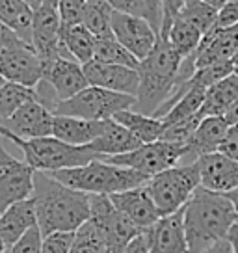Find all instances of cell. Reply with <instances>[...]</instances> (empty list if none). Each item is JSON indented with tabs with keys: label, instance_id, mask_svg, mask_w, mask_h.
I'll return each instance as SVG.
<instances>
[{
	"label": "cell",
	"instance_id": "1",
	"mask_svg": "<svg viewBox=\"0 0 238 253\" xmlns=\"http://www.w3.org/2000/svg\"><path fill=\"white\" fill-rule=\"evenodd\" d=\"M32 198L43 237L58 231H77L91 216L89 194L67 186L47 171H36Z\"/></svg>",
	"mask_w": 238,
	"mask_h": 253
},
{
	"label": "cell",
	"instance_id": "2",
	"mask_svg": "<svg viewBox=\"0 0 238 253\" xmlns=\"http://www.w3.org/2000/svg\"><path fill=\"white\" fill-rule=\"evenodd\" d=\"M237 209L227 194L199 186L184 205V231L188 253H205L225 240L237 223Z\"/></svg>",
	"mask_w": 238,
	"mask_h": 253
},
{
	"label": "cell",
	"instance_id": "3",
	"mask_svg": "<svg viewBox=\"0 0 238 253\" xmlns=\"http://www.w3.org/2000/svg\"><path fill=\"white\" fill-rule=\"evenodd\" d=\"M183 56L171 43L159 36V41L151 54L140 62V87L136 93L134 110L155 116L171 99L179 87V71L183 65Z\"/></svg>",
	"mask_w": 238,
	"mask_h": 253
},
{
	"label": "cell",
	"instance_id": "4",
	"mask_svg": "<svg viewBox=\"0 0 238 253\" xmlns=\"http://www.w3.org/2000/svg\"><path fill=\"white\" fill-rule=\"evenodd\" d=\"M0 136L8 138L23 151L24 160L36 169V171H58L67 168L86 166L93 160H103L89 145H71L62 142L56 136L45 138H21V136L9 132L6 126L0 125Z\"/></svg>",
	"mask_w": 238,
	"mask_h": 253
},
{
	"label": "cell",
	"instance_id": "5",
	"mask_svg": "<svg viewBox=\"0 0 238 253\" xmlns=\"http://www.w3.org/2000/svg\"><path fill=\"white\" fill-rule=\"evenodd\" d=\"M52 175L71 188L99 196H112L149 182L147 175L106 160H93L86 166L58 169L52 171Z\"/></svg>",
	"mask_w": 238,
	"mask_h": 253
},
{
	"label": "cell",
	"instance_id": "6",
	"mask_svg": "<svg viewBox=\"0 0 238 253\" xmlns=\"http://www.w3.org/2000/svg\"><path fill=\"white\" fill-rule=\"evenodd\" d=\"M147 186L162 216L181 211L190 201L194 192L201 186L198 160L188 164H177L153 175Z\"/></svg>",
	"mask_w": 238,
	"mask_h": 253
},
{
	"label": "cell",
	"instance_id": "7",
	"mask_svg": "<svg viewBox=\"0 0 238 253\" xmlns=\"http://www.w3.org/2000/svg\"><path fill=\"white\" fill-rule=\"evenodd\" d=\"M136 97L128 93H119L104 87L87 86L82 91L54 104V116H73V118L104 121L112 119L118 112L134 108Z\"/></svg>",
	"mask_w": 238,
	"mask_h": 253
},
{
	"label": "cell",
	"instance_id": "8",
	"mask_svg": "<svg viewBox=\"0 0 238 253\" xmlns=\"http://www.w3.org/2000/svg\"><path fill=\"white\" fill-rule=\"evenodd\" d=\"M184 158H186V143L157 140V142L142 143L138 149L123 153V155H116V157H108L104 160L118 164V166L132 168L151 179L153 175L160 173L167 168L177 166Z\"/></svg>",
	"mask_w": 238,
	"mask_h": 253
},
{
	"label": "cell",
	"instance_id": "9",
	"mask_svg": "<svg viewBox=\"0 0 238 253\" xmlns=\"http://www.w3.org/2000/svg\"><path fill=\"white\" fill-rule=\"evenodd\" d=\"M89 205H91L89 218L95 221L110 253H121L130 240H134L140 233H143L112 203L110 196L89 194Z\"/></svg>",
	"mask_w": 238,
	"mask_h": 253
},
{
	"label": "cell",
	"instance_id": "10",
	"mask_svg": "<svg viewBox=\"0 0 238 253\" xmlns=\"http://www.w3.org/2000/svg\"><path fill=\"white\" fill-rule=\"evenodd\" d=\"M34 177L36 169L26 160L11 157L0 136V212L17 201L32 198Z\"/></svg>",
	"mask_w": 238,
	"mask_h": 253
},
{
	"label": "cell",
	"instance_id": "11",
	"mask_svg": "<svg viewBox=\"0 0 238 253\" xmlns=\"http://www.w3.org/2000/svg\"><path fill=\"white\" fill-rule=\"evenodd\" d=\"M112 32H114V38L128 52H132L140 62L151 54V50L159 41V32L153 28L149 21H145L142 17L121 13L116 9L112 15Z\"/></svg>",
	"mask_w": 238,
	"mask_h": 253
},
{
	"label": "cell",
	"instance_id": "12",
	"mask_svg": "<svg viewBox=\"0 0 238 253\" xmlns=\"http://www.w3.org/2000/svg\"><path fill=\"white\" fill-rule=\"evenodd\" d=\"M0 75L8 82L36 87L43 79V60L32 45L0 47Z\"/></svg>",
	"mask_w": 238,
	"mask_h": 253
},
{
	"label": "cell",
	"instance_id": "13",
	"mask_svg": "<svg viewBox=\"0 0 238 253\" xmlns=\"http://www.w3.org/2000/svg\"><path fill=\"white\" fill-rule=\"evenodd\" d=\"M32 47L43 62L52 60L56 56L69 58L62 43V19L56 6L43 2L40 8L34 9Z\"/></svg>",
	"mask_w": 238,
	"mask_h": 253
},
{
	"label": "cell",
	"instance_id": "14",
	"mask_svg": "<svg viewBox=\"0 0 238 253\" xmlns=\"http://www.w3.org/2000/svg\"><path fill=\"white\" fill-rule=\"evenodd\" d=\"M41 80H45L54 89L58 103L71 99L84 87L89 86L86 73H84V65L65 56H56L52 60L43 62V79Z\"/></svg>",
	"mask_w": 238,
	"mask_h": 253
},
{
	"label": "cell",
	"instance_id": "15",
	"mask_svg": "<svg viewBox=\"0 0 238 253\" xmlns=\"http://www.w3.org/2000/svg\"><path fill=\"white\" fill-rule=\"evenodd\" d=\"M0 125L21 138H45L54 132V112L40 101H28Z\"/></svg>",
	"mask_w": 238,
	"mask_h": 253
},
{
	"label": "cell",
	"instance_id": "16",
	"mask_svg": "<svg viewBox=\"0 0 238 253\" xmlns=\"http://www.w3.org/2000/svg\"><path fill=\"white\" fill-rule=\"evenodd\" d=\"M110 199L112 203L142 231L149 229L151 225H155L162 218V214H160L159 207L155 203L147 184L112 194Z\"/></svg>",
	"mask_w": 238,
	"mask_h": 253
},
{
	"label": "cell",
	"instance_id": "17",
	"mask_svg": "<svg viewBox=\"0 0 238 253\" xmlns=\"http://www.w3.org/2000/svg\"><path fill=\"white\" fill-rule=\"evenodd\" d=\"M84 73L89 86L104 87L119 93L134 95L140 87V73L134 67L127 65H116V63H103L91 60L84 63Z\"/></svg>",
	"mask_w": 238,
	"mask_h": 253
},
{
	"label": "cell",
	"instance_id": "18",
	"mask_svg": "<svg viewBox=\"0 0 238 253\" xmlns=\"http://www.w3.org/2000/svg\"><path fill=\"white\" fill-rule=\"evenodd\" d=\"M238 52V24L227 28H212L205 34L201 45L194 52L196 69H203L216 63L233 62Z\"/></svg>",
	"mask_w": 238,
	"mask_h": 253
},
{
	"label": "cell",
	"instance_id": "19",
	"mask_svg": "<svg viewBox=\"0 0 238 253\" xmlns=\"http://www.w3.org/2000/svg\"><path fill=\"white\" fill-rule=\"evenodd\" d=\"M149 253H188L184 231V207L173 214L162 216L155 225L145 229Z\"/></svg>",
	"mask_w": 238,
	"mask_h": 253
},
{
	"label": "cell",
	"instance_id": "20",
	"mask_svg": "<svg viewBox=\"0 0 238 253\" xmlns=\"http://www.w3.org/2000/svg\"><path fill=\"white\" fill-rule=\"evenodd\" d=\"M201 186L218 194H229L238 188V160L220 151L198 158Z\"/></svg>",
	"mask_w": 238,
	"mask_h": 253
},
{
	"label": "cell",
	"instance_id": "21",
	"mask_svg": "<svg viewBox=\"0 0 238 253\" xmlns=\"http://www.w3.org/2000/svg\"><path fill=\"white\" fill-rule=\"evenodd\" d=\"M229 130V123L225 116H208L203 118L196 132L186 143V158L188 162H196L199 157L220 151L223 138Z\"/></svg>",
	"mask_w": 238,
	"mask_h": 253
},
{
	"label": "cell",
	"instance_id": "22",
	"mask_svg": "<svg viewBox=\"0 0 238 253\" xmlns=\"http://www.w3.org/2000/svg\"><path fill=\"white\" fill-rule=\"evenodd\" d=\"M34 225H38L34 198L17 201L13 205H9L4 212H0V233L8 248H11Z\"/></svg>",
	"mask_w": 238,
	"mask_h": 253
},
{
	"label": "cell",
	"instance_id": "23",
	"mask_svg": "<svg viewBox=\"0 0 238 253\" xmlns=\"http://www.w3.org/2000/svg\"><path fill=\"white\" fill-rule=\"evenodd\" d=\"M142 143V140L136 138L127 126H123L112 118L104 121L103 132L89 143V147L95 151L97 155H101L104 160L108 157H116V155H123V153L138 149Z\"/></svg>",
	"mask_w": 238,
	"mask_h": 253
},
{
	"label": "cell",
	"instance_id": "24",
	"mask_svg": "<svg viewBox=\"0 0 238 253\" xmlns=\"http://www.w3.org/2000/svg\"><path fill=\"white\" fill-rule=\"evenodd\" d=\"M104 121H91V119L73 118V116H54L52 136L71 145H89L103 132Z\"/></svg>",
	"mask_w": 238,
	"mask_h": 253
},
{
	"label": "cell",
	"instance_id": "25",
	"mask_svg": "<svg viewBox=\"0 0 238 253\" xmlns=\"http://www.w3.org/2000/svg\"><path fill=\"white\" fill-rule=\"evenodd\" d=\"M238 99V73H231L225 79L214 82L206 89L205 103L201 106V118L225 116L233 103Z\"/></svg>",
	"mask_w": 238,
	"mask_h": 253
},
{
	"label": "cell",
	"instance_id": "26",
	"mask_svg": "<svg viewBox=\"0 0 238 253\" xmlns=\"http://www.w3.org/2000/svg\"><path fill=\"white\" fill-rule=\"evenodd\" d=\"M0 21L28 45H32L34 8L26 0H0Z\"/></svg>",
	"mask_w": 238,
	"mask_h": 253
},
{
	"label": "cell",
	"instance_id": "27",
	"mask_svg": "<svg viewBox=\"0 0 238 253\" xmlns=\"http://www.w3.org/2000/svg\"><path fill=\"white\" fill-rule=\"evenodd\" d=\"M97 38L93 32H89L84 24L75 26H62V43L67 56L77 60L79 63H87L95 58Z\"/></svg>",
	"mask_w": 238,
	"mask_h": 253
},
{
	"label": "cell",
	"instance_id": "28",
	"mask_svg": "<svg viewBox=\"0 0 238 253\" xmlns=\"http://www.w3.org/2000/svg\"><path fill=\"white\" fill-rule=\"evenodd\" d=\"M114 119L123 126H127L128 130L136 138H140L143 143L160 140L162 134H164V128H166V123L160 118H155V116H149V114H142V112L134 110V108L118 112L114 116Z\"/></svg>",
	"mask_w": 238,
	"mask_h": 253
},
{
	"label": "cell",
	"instance_id": "29",
	"mask_svg": "<svg viewBox=\"0 0 238 253\" xmlns=\"http://www.w3.org/2000/svg\"><path fill=\"white\" fill-rule=\"evenodd\" d=\"M203 38H205V34H203L201 28H198L190 21H186L184 17L177 15L164 40L169 41L171 47L183 56V58H188V56H192L198 50Z\"/></svg>",
	"mask_w": 238,
	"mask_h": 253
},
{
	"label": "cell",
	"instance_id": "30",
	"mask_svg": "<svg viewBox=\"0 0 238 253\" xmlns=\"http://www.w3.org/2000/svg\"><path fill=\"white\" fill-rule=\"evenodd\" d=\"M112 15L114 8L108 0H87L86 13H84V26L89 32H93L99 40L103 38H114L112 32Z\"/></svg>",
	"mask_w": 238,
	"mask_h": 253
},
{
	"label": "cell",
	"instance_id": "31",
	"mask_svg": "<svg viewBox=\"0 0 238 253\" xmlns=\"http://www.w3.org/2000/svg\"><path fill=\"white\" fill-rule=\"evenodd\" d=\"M28 101H40L36 87L21 86L15 82H6L0 86V121L11 118Z\"/></svg>",
	"mask_w": 238,
	"mask_h": 253
},
{
	"label": "cell",
	"instance_id": "32",
	"mask_svg": "<svg viewBox=\"0 0 238 253\" xmlns=\"http://www.w3.org/2000/svg\"><path fill=\"white\" fill-rule=\"evenodd\" d=\"M110 6L116 11L128 13V15L142 17L145 21H149L151 26L159 32L162 30V19H164V9L160 4H155L153 0H108Z\"/></svg>",
	"mask_w": 238,
	"mask_h": 253
},
{
	"label": "cell",
	"instance_id": "33",
	"mask_svg": "<svg viewBox=\"0 0 238 253\" xmlns=\"http://www.w3.org/2000/svg\"><path fill=\"white\" fill-rule=\"evenodd\" d=\"M69 253H110L106 240L91 218L75 231V240Z\"/></svg>",
	"mask_w": 238,
	"mask_h": 253
},
{
	"label": "cell",
	"instance_id": "34",
	"mask_svg": "<svg viewBox=\"0 0 238 253\" xmlns=\"http://www.w3.org/2000/svg\"><path fill=\"white\" fill-rule=\"evenodd\" d=\"M97 62L103 63H116V65H127V67H140V60L132 52H128L116 38H103L97 40L95 58Z\"/></svg>",
	"mask_w": 238,
	"mask_h": 253
},
{
	"label": "cell",
	"instance_id": "35",
	"mask_svg": "<svg viewBox=\"0 0 238 253\" xmlns=\"http://www.w3.org/2000/svg\"><path fill=\"white\" fill-rule=\"evenodd\" d=\"M218 11L220 9L208 6L203 0H186L183 9L179 11V15L184 17L186 21L194 23L198 28H201L203 34H208L214 28L216 19H218Z\"/></svg>",
	"mask_w": 238,
	"mask_h": 253
},
{
	"label": "cell",
	"instance_id": "36",
	"mask_svg": "<svg viewBox=\"0 0 238 253\" xmlns=\"http://www.w3.org/2000/svg\"><path fill=\"white\" fill-rule=\"evenodd\" d=\"M201 116H194V118L183 119V121H177V123H171V125H166L164 128V134L160 140H166V142H173V143H188L196 128L201 123Z\"/></svg>",
	"mask_w": 238,
	"mask_h": 253
},
{
	"label": "cell",
	"instance_id": "37",
	"mask_svg": "<svg viewBox=\"0 0 238 253\" xmlns=\"http://www.w3.org/2000/svg\"><path fill=\"white\" fill-rule=\"evenodd\" d=\"M87 0H60L58 13L62 19V26H75L84 23Z\"/></svg>",
	"mask_w": 238,
	"mask_h": 253
},
{
	"label": "cell",
	"instance_id": "38",
	"mask_svg": "<svg viewBox=\"0 0 238 253\" xmlns=\"http://www.w3.org/2000/svg\"><path fill=\"white\" fill-rule=\"evenodd\" d=\"M75 231H58L43 237V248L41 253H69L71 252Z\"/></svg>",
	"mask_w": 238,
	"mask_h": 253
},
{
	"label": "cell",
	"instance_id": "39",
	"mask_svg": "<svg viewBox=\"0 0 238 253\" xmlns=\"http://www.w3.org/2000/svg\"><path fill=\"white\" fill-rule=\"evenodd\" d=\"M41 248H43V233L40 225H34L8 250L9 253H41Z\"/></svg>",
	"mask_w": 238,
	"mask_h": 253
},
{
	"label": "cell",
	"instance_id": "40",
	"mask_svg": "<svg viewBox=\"0 0 238 253\" xmlns=\"http://www.w3.org/2000/svg\"><path fill=\"white\" fill-rule=\"evenodd\" d=\"M186 0H162V9H164V19H162V30H160V38H166L171 24H173L175 17L179 15V11L183 9Z\"/></svg>",
	"mask_w": 238,
	"mask_h": 253
},
{
	"label": "cell",
	"instance_id": "41",
	"mask_svg": "<svg viewBox=\"0 0 238 253\" xmlns=\"http://www.w3.org/2000/svg\"><path fill=\"white\" fill-rule=\"evenodd\" d=\"M238 24V2L237 0H229L220 11H218V19H216V28H227Z\"/></svg>",
	"mask_w": 238,
	"mask_h": 253
},
{
	"label": "cell",
	"instance_id": "42",
	"mask_svg": "<svg viewBox=\"0 0 238 253\" xmlns=\"http://www.w3.org/2000/svg\"><path fill=\"white\" fill-rule=\"evenodd\" d=\"M220 153L227 155L233 160H238V123L229 125V130L220 145Z\"/></svg>",
	"mask_w": 238,
	"mask_h": 253
},
{
	"label": "cell",
	"instance_id": "43",
	"mask_svg": "<svg viewBox=\"0 0 238 253\" xmlns=\"http://www.w3.org/2000/svg\"><path fill=\"white\" fill-rule=\"evenodd\" d=\"M121 253H149V240L145 237V231L140 233L134 240H130Z\"/></svg>",
	"mask_w": 238,
	"mask_h": 253
},
{
	"label": "cell",
	"instance_id": "44",
	"mask_svg": "<svg viewBox=\"0 0 238 253\" xmlns=\"http://www.w3.org/2000/svg\"><path fill=\"white\" fill-rule=\"evenodd\" d=\"M205 253H233V250H231V244L229 240L225 238V240H220L218 244H214L210 250H206Z\"/></svg>",
	"mask_w": 238,
	"mask_h": 253
},
{
	"label": "cell",
	"instance_id": "45",
	"mask_svg": "<svg viewBox=\"0 0 238 253\" xmlns=\"http://www.w3.org/2000/svg\"><path fill=\"white\" fill-rule=\"evenodd\" d=\"M227 240H229L233 253H238V223H235V225L231 227L229 235H227Z\"/></svg>",
	"mask_w": 238,
	"mask_h": 253
},
{
	"label": "cell",
	"instance_id": "46",
	"mask_svg": "<svg viewBox=\"0 0 238 253\" xmlns=\"http://www.w3.org/2000/svg\"><path fill=\"white\" fill-rule=\"evenodd\" d=\"M225 119H227V123H229V125H235V123H238V99L233 103V106H231L229 110H227V114H225Z\"/></svg>",
	"mask_w": 238,
	"mask_h": 253
},
{
	"label": "cell",
	"instance_id": "47",
	"mask_svg": "<svg viewBox=\"0 0 238 253\" xmlns=\"http://www.w3.org/2000/svg\"><path fill=\"white\" fill-rule=\"evenodd\" d=\"M203 2H206L208 6H212V8H216V9H222L229 0H203Z\"/></svg>",
	"mask_w": 238,
	"mask_h": 253
},
{
	"label": "cell",
	"instance_id": "48",
	"mask_svg": "<svg viewBox=\"0 0 238 253\" xmlns=\"http://www.w3.org/2000/svg\"><path fill=\"white\" fill-rule=\"evenodd\" d=\"M227 196H229L231 201L235 203V209H237V212H238V188H235V190H233V192H229Z\"/></svg>",
	"mask_w": 238,
	"mask_h": 253
},
{
	"label": "cell",
	"instance_id": "49",
	"mask_svg": "<svg viewBox=\"0 0 238 253\" xmlns=\"http://www.w3.org/2000/svg\"><path fill=\"white\" fill-rule=\"evenodd\" d=\"M26 2H28V4H30V6H32L34 9H38L41 6V4H43V0H26Z\"/></svg>",
	"mask_w": 238,
	"mask_h": 253
},
{
	"label": "cell",
	"instance_id": "50",
	"mask_svg": "<svg viewBox=\"0 0 238 253\" xmlns=\"http://www.w3.org/2000/svg\"><path fill=\"white\" fill-rule=\"evenodd\" d=\"M6 250H8V246H6L4 238H2V233H0V253H4Z\"/></svg>",
	"mask_w": 238,
	"mask_h": 253
},
{
	"label": "cell",
	"instance_id": "51",
	"mask_svg": "<svg viewBox=\"0 0 238 253\" xmlns=\"http://www.w3.org/2000/svg\"><path fill=\"white\" fill-rule=\"evenodd\" d=\"M45 4H50V6H56L58 8V4H60V0H43Z\"/></svg>",
	"mask_w": 238,
	"mask_h": 253
},
{
	"label": "cell",
	"instance_id": "52",
	"mask_svg": "<svg viewBox=\"0 0 238 253\" xmlns=\"http://www.w3.org/2000/svg\"><path fill=\"white\" fill-rule=\"evenodd\" d=\"M6 82H8V80H6V79H4V77H2V75H0V86H4Z\"/></svg>",
	"mask_w": 238,
	"mask_h": 253
},
{
	"label": "cell",
	"instance_id": "53",
	"mask_svg": "<svg viewBox=\"0 0 238 253\" xmlns=\"http://www.w3.org/2000/svg\"><path fill=\"white\" fill-rule=\"evenodd\" d=\"M233 63H235V65H238V52H237V56H235V60H233Z\"/></svg>",
	"mask_w": 238,
	"mask_h": 253
},
{
	"label": "cell",
	"instance_id": "54",
	"mask_svg": "<svg viewBox=\"0 0 238 253\" xmlns=\"http://www.w3.org/2000/svg\"><path fill=\"white\" fill-rule=\"evenodd\" d=\"M153 2H155V4H160V6H162V0H153Z\"/></svg>",
	"mask_w": 238,
	"mask_h": 253
},
{
	"label": "cell",
	"instance_id": "55",
	"mask_svg": "<svg viewBox=\"0 0 238 253\" xmlns=\"http://www.w3.org/2000/svg\"><path fill=\"white\" fill-rule=\"evenodd\" d=\"M235 73H238V65H237V67H235Z\"/></svg>",
	"mask_w": 238,
	"mask_h": 253
},
{
	"label": "cell",
	"instance_id": "56",
	"mask_svg": "<svg viewBox=\"0 0 238 253\" xmlns=\"http://www.w3.org/2000/svg\"><path fill=\"white\" fill-rule=\"evenodd\" d=\"M4 253H9V250H6V252H4Z\"/></svg>",
	"mask_w": 238,
	"mask_h": 253
},
{
	"label": "cell",
	"instance_id": "57",
	"mask_svg": "<svg viewBox=\"0 0 238 253\" xmlns=\"http://www.w3.org/2000/svg\"><path fill=\"white\" fill-rule=\"evenodd\" d=\"M237 223H238V216H237Z\"/></svg>",
	"mask_w": 238,
	"mask_h": 253
},
{
	"label": "cell",
	"instance_id": "58",
	"mask_svg": "<svg viewBox=\"0 0 238 253\" xmlns=\"http://www.w3.org/2000/svg\"><path fill=\"white\" fill-rule=\"evenodd\" d=\"M237 2H238V0H237Z\"/></svg>",
	"mask_w": 238,
	"mask_h": 253
}]
</instances>
